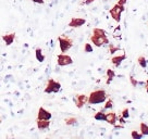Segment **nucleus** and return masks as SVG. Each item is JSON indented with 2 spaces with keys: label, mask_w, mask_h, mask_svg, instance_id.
Here are the masks:
<instances>
[{
  "label": "nucleus",
  "mask_w": 148,
  "mask_h": 139,
  "mask_svg": "<svg viewBox=\"0 0 148 139\" xmlns=\"http://www.w3.org/2000/svg\"><path fill=\"white\" fill-rule=\"evenodd\" d=\"M107 98V93L103 90V89H98V90H95V91H92L90 95L88 96V102L89 104H100V103H103L106 102Z\"/></svg>",
  "instance_id": "1"
},
{
  "label": "nucleus",
  "mask_w": 148,
  "mask_h": 139,
  "mask_svg": "<svg viewBox=\"0 0 148 139\" xmlns=\"http://www.w3.org/2000/svg\"><path fill=\"white\" fill-rule=\"evenodd\" d=\"M58 42H59V47H60V50L62 53H65L66 51H69L73 46V40L68 36H64V35L59 36Z\"/></svg>",
  "instance_id": "2"
},
{
  "label": "nucleus",
  "mask_w": 148,
  "mask_h": 139,
  "mask_svg": "<svg viewBox=\"0 0 148 139\" xmlns=\"http://www.w3.org/2000/svg\"><path fill=\"white\" fill-rule=\"evenodd\" d=\"M61 89V84L58 83L57 80L52 78H49L47 82L46 88H45V93H59Z\"/></svg>",
  "instance_id": "3"
},
{
  "label": "nucleus",
  "mask_w": 148,
  "mask_h": 139,
  "mask_svg": "<svg viewBox=\"0 0 148 139\" xmlns=\"http://www.w3.org/2000/svg\"><path fill=\"white\" fill-rule=\"evenodd\" d=\"M124 11V5H121L119 3H116L112 7V9L110 10V15L111 18L116 21V23H120L121 21V14Z\"/></svg>",
  "instance_id": "4"
},
{
  "label": "nucleus",
  "mask_w": 148,
  "mask_h": 139,
  "mask_svg": "<svg viewBox=\"0 0 148 139\" xmlns=\"http://www.w3.org/2000/svg\"><path fill=\"white\" fill-rule=\"evenodd\" d=\"M57 63L59 66H66V65H71L73 63V59L65 53H60L57 58Z\"/></svg>",
  "instance_id": "5"
},
{
  "label": "nucleus",
  "mask_w": 148,
  "mask_h": 139,
  "mask_svg": "<svg viewBox=\"0 0 148 139\" xmlns=\"http://www.w3.org/2000/svg\"><path fill=\"white\" fill-rule=\"evenodd\" d=\"M90 42L95 45L96 47H101L106 44H109V39L107 36H101V37H98V36H95V35H92L90 37Z\"/></svg>",
  "instance_id": "6"
},
{
  "label": "nucleus",
  "mask_w": 148,
  "mask_h": 139,
  "mask_svg": "<svg viewBox=\"0 0 148 139\" xmlns=\"http://www.w3.org/2000/svg\"><path fill=\"white\" fill-rule=\"evenodd\" d=\"M74 101H75L76 108L82 109L88 102V96H86V95H76L74 98Z\"/></svg>",
  "instance_id": "7"
},
{
  "label": "nucleus",
  "mask_w": 148,
  "mask_h": 139,
  "mask_svg": "<svg viewBox=\"0 0 148 139\" xmlns=\"http://www.w3.org/2000/svg\"><path fill=\"white\" fill-rule=\"evenodd\" d=\"M85 23H86V20L83 19V18H72L71 21L69 22V24H68V26L72 28H77L83 26Z\"/></svg>",
  "instance_id": "8"
},
{
  "label": "nucleus",
  "mask_w": 148,
  "mask_h": 139,
  "mask_svg": "<svg viewBox=\"0 0 148 139\" xmlns=\"http://www.w3.org/2000/svg\"><path fill=\"white\" fill-rule=\"evenodd\" d=\"M51 117H52V114L48 110H46L45 108L42 107L39 108L38 114H37V119L38 120H51Z\"/></svg>",
  "instance_id": "9"
},
{
  "label": "nucleus",
  "mask_w": 148,
  "mask_h": 139,
  "mask_svg": "<svg viewBox=\"0 0 148 139\" xmlns=\"http://www.w3.org/2000/svg\"><path fill=\"white\" fill-rule=\"evenodd\" d=\"M106 122L108 124H110V125H116V122H118V116H116V112L110 111L106 113Z\"/></svg>",
  "instance_id": "10"
},
{
  "label": "nucleus",
  "mask_w": 148,
  "mask_h": 139,
  "mask_svg": "<svg viewBox=\"0 0 148 139\" xmlns=\"http://www.w3.org/2000/svg\"><path fill=\"white\" fill-rule=\"evenodd\" d=\"M36 125L37 128L40 130L48 129L49 126H50V120H36Z\"/></svg>",
  "instance_id": "11"
},
{
  "label": "nucleus",
  "mask_w": 148,
  "mask_h": 139,
  "mask_svg": "<svg viewBox=\"0 0 148 139\" xmlns=\"http://www.w3.org/2000/svg\"><path fill=\"white\" fill-rule=\"evenodd\" d=\"M15 39V33H9V34H5L2 36V40L5 42V44L7 46H10L12 45Z\"/></svg>",
  "instance_id": "12"
},
{
  "label": "nucleus",
  "mask_w": 148,
  "mask_h": 139,
  "mask_svg": "<svg viewBox=\"0 0 148 139\" xmlns=\"http://www.w3.org/2000/svg\"><path fill=\"white\" fill-rule=\"evenodd\" d=\"M125 59H126L125 53L121 55V56H114V57H112V59H111V63L114 65L116 67H118V66H120V64L125 60Z\"/></svg>",
  "instance_id": "13"
},
{
  "label": "nucleus",
  "mask_w": 148,
  "mask_h": 139,
  "mask_svg": "<svg viewBox=\"0 0 148 139\" xmlns=\"http://www.w3.org/2000/svg\"><path fill=\"white\" fill-rule=\"evenodd\" d=\"M35 57H36V60L38 62H40V63H42L45 61V55L42 53V50L40 48L35 49Z\"/></svg>",
  "instance_id": "14"
},
{
  "label": "nucleus",
  "mask_w": 148,
  "mask_h": 139,
  "mask_svg": "<svg viewBox=\"0 0 148 139\" xmlns=\"http://www.w3.org/2000/svg\"><path fill=\"white\" fill-rule=\"evenodd\" d=\"M106 74H107V85H109V84L112 82V79L116 77V72L113 71V70H111V69H108L107 70V72H106Z\"/></svg>",
  "instance_id": "15"
},
{
  "label": "nucleus",
  "mask_w": 148,
  "mask_h": 139,
  "mask_svg": "<svg viewBox=\"0 0 148 139\" xmlns=\"http://www.w3.org/2000/svg\"><path fill=\"white\" fill-rule=\"evenodd\" d=\"M64 122L66 125L73 126V125H76V124H77V119L74 117V116H70V117H66V119H65Z\"/></svg>",
  "instance_id": "16"
},
{
  "label": "nucleus",
  "mask_w": 148,
  "mask_h": 139,
  "mask_svg": "<svg viewBox=\"0 0 148 139\" xmlns=\"http://www.w3.org/2000/svg\"><path fill=\"white\" fill-rule=\"evenodd\" d=\"M92 35H95V36H98V37H101V36H107L106 35V32L102 29V28H94L92 29Z\"/></svg>",
  "instance_id": "17"
},
{
  "label": "nucleus",
  "mask_w": 148,
  "mask_h": 139,
  "mask_svg": "<svg viewBox=\"0 0 148 139\" xmlns=\"http://www.w3.org/2000/svg\"><path fill=\"white\" fill-rule=\"evenodd\" d=\"M94 119L96 121H106V113L101 110V111L97 112V113L94 115Z\"/></svg>",
  "instance_id": "18"
},
{
  "label": "nucleus",
  "mask_w": 148,
  "mask_h": 139,
  "mask_svg": "<svg viewBox=\"0 0 148 139\" xmlns=\"http://www.w3.org/2000/svg\"><path fill=\"white\" fill-rule=\"evenodd\" d=\"M137 63L140 65V67H143V69H146L147 67V61H146V58L143 56L138 57V59H137Z\"/></svg>",
  "instance_id": "19"
},
{
  "label": "nucleus",
  "mask_w": 148,
  "mask_h": 139,
  "mask_svg": "<svg viewBox=\"0 0 148 139\" xmlns=\"http://www.w3.org/2000/svg\"><path fill=\"white\" fill-rule=\"evenodd\" d=\"M139 130H140V133L143 134V136H148V125L146 123H140Z\"/></svg>",
  "instance_id": "20"
},
{
  "label": "nucleus",
  "mask_w": 148,
  "mask_h": 139,
  "mask_svg": "<svg viewBox=\"0 0 148 139\" xmlns=\"http://www.w3.org/2000/svg\"><path fill=\"white\" fill-rule=\"evenodd\" d=\"M131 137L133 139H142L143 138V134L140 133V132H137V130H132V133H131Z\"/></svg>",
  "instance_id": "21"
},
{
  "label": "nucleus",
  "mask_w": 148,
  "mask_h": 139,
  "mask_svg": "<svg viewBox=\"0 0 148 139\" xmlns=\"http://www.w3.org/2000/svg\"><path fill=\"white\" fill-rule=\"evenodd\" d=\"M113 107V101H112V99H108L106 100V103H105V106H103V110H111Z\"/></svg>",
  "instance_id": "22"
},
{
  "label": "nucleus",
  "mask_w": 148,
  "mask_h": 139,
  "mask_svg": "<svg viewBox=\"0 0 148 139\" xmlns=\"http://www.w3.org/2000/svg\"><path fill=\"white\" fill-rule=\"evenodd\" d=\"M113 37L116 38V39H120L121 38V27L120 26H116V28L113 32Z\"/></svg>",
  "instance_id": "23"
},
{
  "label": "nucleus",
  "mask_w": 148,
  "mask_h": 139,
  "mask_svg": "<svg viewBox=\"0 0 148 139\" xmlns=\"http://www.w3.org/2000/svg\"><path fill=\"white\" fill-rule=\"evenodd\" d=\"M119 50H120V48H119V47H116V46H113L112 44H109V51H110L111 55H114V53L118 52Z\"/></svg>",
  "instance_id": "24"
},
{
  "label": "nucleus",
  "mask_w": 148,
  "mask_h": 139,
  "mask_svg": "<svg viewBox=\"0 0 148 139\" xmlns=\"http://www.w3.org/2000/svg\"><path fill=\"white\" fill-rule=\"evenodd\" d=\"M92 44H88V42H86L85 44V46H84V51L86 52V53H90V52H92Z\"/></svg>",
  "instance_id": "25"
},
{
  "label": "nucleus",
  "mask_w": 148,
  "mask_h": 139,
  "mask_svg": "<svg viewBox=\"0 0 148 139\" xmlns=\"http://www.w3.org/2000/svg\"><path fill=\"white\" fill-rule=\"evenodd\" d=\"M121 116H123L125 120H126V119H129V117H130V112H129V109H127V108L123 109V111H122V114H121Z\"/></svg>",
  "instance_id": "26"
},
{
  "label": "nucleus",
  "mask_w": 148,
  "mask_h": 139,
  "mask_svg": "<svg viewBox=\"0 0 148 139\" xmlns=\"http://www.w3.org/2000/svg\"><path fill=\"white\" fill-rule=\"evenodd\" d=\"M130 80H131V83H132V85H133V87H136V86H137V82H136V79H135L133 76L130 77Z\"/></svg>",
  "instance_id": "27"
},
{
  "label": "nucleus",
  "mask_w": 148,
  "mask_h": 139,
  "mask_svg": "<svg viewBox=\"0 0 148 139\" xmlns=\"http://www.w3.org/2000/svg\"><path fill=\"white\" fill-rule=\"evenodd\" d=\"M119 123H120V124H122V125H124V124H125V119L123 117V116L119 117Z\"/></svg>",
  "instance_id": "28"
},
{
  "label": "nucleus",
  "mask_w": 148,
  "mask_h": 139,
  "mask_svg": "<svg viewBox=\"0 0 148 139\" xmlns=\"http://www.w3.org/2000/svg\"><path fill=\"white\" fill-rule=\"evenodd\" d=\"M33 2H35V3H39V5H42V3H45V0H32Z\"/></svg>",
  "instance_id": "29"
},
{
  "label": "nucleus",
  "mask_w": 148,
  "mask_h": 139,
  "mask_svg": "<svg viewBox=\"0 0 148 139\" xmlns=\"http://www.w3.org/2000/svg\"><path fill=\"white\" fill-rule=\"evenodd\" d=\"M94 1H96V0H85L82 5H89V3H92Z\"/></svg>",
  "instance_id": "30"
},
{
  "label": "nucleus",
  "mask_w": 148,
  "mask_h": 139,
  "mask_svg": "<svg viewBox=\"0 0 148 139\" xmlns=\"http://www.w3.org/2000/svg\"><path fill=\"white\" fill-rule=\"evenodd\" d=\"M126 1H127V0H119L116 3H119V5H125Z\"/></svg>",
  "instance_id": "31"
},
{
  "label": "nucleus",
  "mask_w": 148,
  "mask_h": 139,
  "mask_svg": "<svg viewBox=\"0 0 148 139\" xmlns=\"http://www.w3.org/2000/svg\"><path fill=\"white\" fill-rule=\"evenodd\" d=\"M146 91H147V93H148V79L146 80Z\"/></svg>",
  "instance_id": "32"
},
{
  "label": "nucleus",
  "mask_w": 148,
  "mask_h": 139,
  "mask_svg": "<svg viewBox=\"0 0 148 139\" xmlns=\"http://www.w3.org/2000/svg\"><path fill=\"white\" fill-rule=\"evenodd\" d=\"M0 123H1V117H0Z\"/></svg>",
  "instance_id": "33"
}]
</instances>
